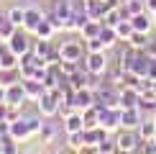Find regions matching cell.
Instances as JSON below:
<instances>
[{
    "label": "cell",
    "mask_w": 156,
    "mask_h": 154,
    "mask_svg": "<svg viewBox=\"0 0 156 154\" xmlns=\"http://www.w3.org/2000/svg\"><path fill=\"white\" fill-rule=\"evenodd\" d=\"M80 67H84L90 75H95V77H105V72L110 69L108 51H87L84 59L80 62Z\"/></svg>",
    "instance_id": "6da1fadb"
},
{
    "label": "cell",
    "mask_w": 156,
    "mask_h": 154,
    "mask_svg": "<svg viewBox=\"0 0 156 154\" xmlns=\"http://www.w3.org/2000/svg\"><path fill=\"white\" fill-rule=\"evenodd\" d=\"M59 54L62 62H82L87 49H84V41H74V38H67V41L59 44Z\"/></svg>",
    "instance_id": "7a4b0ae2"
},
{
    "label": "cell",
    "mask_w": 156,
    "mask_h": 154,
    "mask_svg": "<svg viewBox=\"0 0 156 154\" xmlns=\"http://www.w3.org/2000/svg\"><path fill=\"white\" fill-rule=\"evenodd\" d=\"M8 49L13 51V54L23 57V54H28V51L34 49V38H31V34L26 28H18L16 34L8 38Z\"/></svg>",
    "instance_id": "3957f363"
},
{
    "label": "cell",
    "mask_w": 156,
    "mask_h": 154,
    "mask_svg": "<svg viewBox=\"0 0 156 154\" xmlns=\"http://www.w3.org/2000/svg\"><path fill=\"white\" fill-rule=\"evenodd\" d=\"M115 144H118V149L138 152V146H141V134H138V128H118V134H115Z\"/></svg>",
    "instance_id": "277c9868"
},
{
    "label": "cell",
    "mask_w": 156,
    "mask_h": 154,
    "mask_svg": "<svg viewBox=\"0 0 156 154\" xmlns=\"http://www.w3.org/2000/svg\"><path fill=\"white\" fill-rule=\"evenodd\" d=\"M97 126H102L108 134L118 131V128H120V108H100Z\"/></svg>",
    "instance_id": "5b68a950"
},
{
    "label": "cell",
    "mask_w": 156,
    "mask_h": 154,
    "mask_svg": "<svg viewBox=\"0 0 156 154\" xmlns=\"http://www.w3.org/2000/svg\"><path fill=\"white\" fill-rule=\"evenodd\" d=\"M59 108H62V105H59V100H56L54 95L49 93V90L36 100V111L41 113L44 118H54V116H59Z\"/></svg>",
    "instance_id": "8992f818"
},
{
    "label": "cell",
    "mask_w": 156,
    "mask_h": 154,
    "mask_svg": "<svg viewBox=\"0 0 156 154\" xmlns=\"http://www.w3.org/2000/svg\"><path fill=\"white\" fill-rule=\"evenodd\" d=\"M44 18H46V10H41L38 5H28V8H26V18H23V28L34 36V31L38 28V23H41Z\"/></svg>",
    "instance_id": "52a82bcc"
},
{
    "label": "cell",
    "mask_w": 156,
    "mask_h": 154,
    "mask_svg": "<svg viewBox=\"0 0 156 154\" xmlns=\"http://www.w3.org/2000/svg\"><path fill=\"white\" fill-rule=\"evenodd\" d=\"M95 105V90L92 87H82L74 90V98H72V108L74 111H87V108Z\"/></svg>",
    "instance_id": "ba28073f"
},
{
    "label": "cell",
    "mask_w": 156,
    "mask_h": 154,
    "mask_svg": "<svg viewBox=\"0 0 156 154\" xmlns=\"http://www.w3.org/2000/svg\"><path fill=\"white\" fill-rule=\"evenodd\" d=\"M144 118L141 108H120V128H138Z\"/></svg>",
    "instance_id": "9c48e42d"
},
{
    "label": "cell",
    "mask_w": 156,
    "mask_h": 154,
    "mask_svg": "<svg viewBox=\"0 0 156 154\" xmlns=\"http://www.w3.org/2000/svg\"><path fill=\"white\" fill-rule=\"evenodd\" d=\"M5 103H8V105H16V108H23L26 103H28L26 90H23V80L16 82V85H10V87H5Z\"/></svg>",
    "instance_id": "30bf717a"
},
{
    "label": "cell",
    "mask_w": 156,
    "mask_h": 154,
    "mask_svg": "<svg viewBox=\"0 0 156 154\" xmlns=\"http://www.w3.org/2000/svg\"><path fill=\"white\" fill-rule=\"evenodd\" d=\"M10 136L16 139V141H28V139H34V131H31V126H28V121L23 118H18V121H13L10 123Z\"/></svg>",
    "instance_id": "8fae6325"
},
{
    "label": "cell",
    "mask_w": 156,
    "mask_h": 154,
    "mask_svg": "<svg viewBox=\"0 0 156 154\" xmlns=\"http://www.w3.org/2000/svg\"><path fill=\"white\" fill-rule=\"evenodd\" d=\"M56 136H59V126L54 123L51 118L44 121V126H41V131H38V144H44V146H49V144H54Z\"/></svg>",
    "instance_id": "7c38bea8"
},
{
    "label": "cell",
    "mask_w": 156,
    "mask_h": 154,
    "mask_svg": "<svg viewBox=\"0 0 156 154\" xmlns=\"http://www.w3.org/2000/svg\"><path fill=\"white\" fill-rule=\"evenodd\" d=\"M23 90H26L28 103H36L44 93H46V85H44L41 80H34V77H31V80H23Z\"/></svg>",
    "instance_id": "4fadbf2b"
},
{
    "label": "cell",
    "mask_w": 156,
    "mask_h": 154,
    "mask_svg": "<svg viewBox=\"0 0 156 154\" xmlns=\"http://www.w3.org/2000/svg\"><path fill=\"white\" fill-rule=\"evenodd\" d=\"M62 121H64V134H74V131H82V128H84V116H82V111L67 113Z\"/></svg>",
    "instance_id": "5bb4252c"
},
{
    "label": "cell",
    "mask_w": 156,
    "mask_h": 154,
    "mask_svg": "<svg viewBox=\"0 0 156 154\" xmlns=\"http://www.w3.org/2000/svg\"><path fill=\"white\" fill-rule=\"evenodd\" d=\"M131 23H133V28L136 31H144V34H151L154 31V23H156V18L151 16V13H138V16H133L131 18Z\"/></svg>",
    "instance_id": "9a60e30c"
},
{
    "label": "cell",
    "mask_w": 156,
    "mask_h": 154,
    "mask_svg": "<svg viewBox=\"0 0 156 154\" xmlns=\"http://www.w3.org/2000/svg\"><path fill=\"white\" fill-rule=\"evenodd\" d=\"M141 103V93L136 87H120V108H138Z\"/></svg>",
    "instance_id": "2e32d148"
},
{
    "label": "cell",
    "mask_w": 156,
    "mask_h": 154,
    "mask_svg": "<svg viewBox=\"0 0 156 154\" xmlns=\"http://www.w3.org/2000/svg\"><path fill=\"white\" fill-rule=\"evenodd\" d=\"M21 80L23 77H21V69L18 67H0V85L3 87H10V85H16Z\"/></svg>",
    "instance_id": "e0dca14e"
},
{
    "label": "cell",
    "mask_w": 156,
    "mask_h": 154,
    "mask_svg": "<svg viewBox=\"0 0 156 154\" xmlns=\"http://www.w3.org/2000/svg\"><path fill=\"white\" fill-rule=\"evenodd\" d=\"M54 36H56V28H54V23H51L49 18H44V21L38 23V28L34 31V38H49L51 41Z\"/></svg>",
    "instance_id": "ac0fdd59"
},
{
    "label": "cell",
    "mask_w": 156,
    "mask_h": 154,
    "mask_svg": "<svg viewBox=\"0 0 156 154\" xmlns=\"http://www.w3.org/2000/svg\"><path fill=\"white\" fill-rule=\"evenodd\" d=\"M100 41L105 44V49H113L120 38H118V34H115L113 26H105V23H102V28H100Z\"/></svg>",
    "instance_id": "d6986e66"
},
{
    "label": "cell",
    "mask_w": 156,
    "mask_h": 154,
    "mask_svg": "<svg viewBox=\"0 0 156 154\" xmlns=\"http://www.w3.org/2000/svg\"><path fill=\"white\" fill-rule=\"evenodd\" d=\"M100 28H102V21H92V18H90V21L84 23V28L80 31L82 41H87V38H97V36H100Z\"/></svg>",
    "instance_id": "ffe728a7"
},
{
    "label": "cell",
    "mask_w": 156,
    "mask_h": 154,
    "mask_svg": "<svg viewBox=\"0 0 156 154\" xmlns=\"http://www.w3.org/2000/svg\"><path fill=\"white\" fill-rule=\"evenodd\" d=\"M148 38H151V34H144V31H133L131 38H128V46H133V49H146V44H148Z\"/></svg>",
    "instance_id": "44dd1931"
},
{
    "label": "cell",
    "mask_w": 156,
    "mask_h": 154,
    "mask_svg": "<svg viewBox=\"0 0 156 154\" xmlns=\"http://www.w3.org/2000/svg\"><path fill=\"white\" fill-rule=\"evenodd\" d=\"M138 134H141V139H154V136H156V121H154V116H151V118H144V121H141Z\"/></svg>",
    "instance_id": "7402d4cb"
},
{
    "label": "cell",
    "mask_w": 156,
    "mask_h": 154,
    "mask_svg": "<svg viewBox=\"0 0 156 154\" xmlns=\"http://www.w3.org/2000/svg\"><path fill=\"white\" fill-rule=\"evenodd\" d=\"M133 23H131V18H123V21L115 26V34H118V38L120 41H128V38H131V34H133Z\"/></svg>",
    "instance_id": "603a6c76"
},
{
    "label": "cell",
    "mask_w": 156,
    "mask_h": 154,
    "mask_svg": "<svg viewBox=\"0 0 156 154\" xmlns=\"http://www.w3.org/2000/svg\"><path fill=\"white\" fill-rule=\"evenodd\" d=\"M23 18H26V8H18V5H13V8H8V21H10L13 26L23 28Z\"/></svg>",
    "instance_id": "cb8c5ba5"
},
{
    "label": "cell",
    "mask_w": 156,
    "mask_h": 154,
    "mask_svg": "<svg viewBox=\"0 0 156 154\" xmlns=\"http://www.w3.org/2000/svg\"><path fill=\"white\" fill-rule=\"evenodd\" d=\"M18 144H21V141H16L13 136H3L0 139V154H16L18 149H21Z\"/></svg>",
    "instance_id": "d4e9b609"
},
{
    "label": "cell",
    "mask_w": 156,
    "mask_h": 154,
    "mask_svg": "<svg viewBox=\"0 0 156 154\" xmlns=\"http://www.w3.org/2000/svg\"><path fill=\"white\" fill-rule=\"evenodd\" d=\"M16 31H18V26H13V23L8 21V13H5V18L0 21V41H8Z\"/></svg>",
    "instance_id": "484cf974"
},
{
    "label": "cell",
    "mask_w": 156,
    "mask_h": 154,
    "mask_svg": "<svg viewBox=\"0 0 156 154\" xmlns=\"http://www.w3.org/2000/svg\"><path fill=\"white\" fill-rule=\"evenodd\" d=\"M97 152H100V154H115V152H118L115 136H105V139L100 141V144H97Z\"/></svg>",
    "instance_id": "4316f807"
},
{
    "label": "cell",
    "mask_w": 156,
    "mask_h": 154,
    "mask_svg": "<svg viewBox=\"0 0 156 154\" xmlns=\"http://www.w3.org/2000/svg\"><path fill=\"white\" fill-rule=\"evenodd\" d=\"M67 146H72V149L80 152L84 146V128L82 131H74V134H67Z\"/></svg>",
    "instance_id": "83f0119b"
},
{
    "label": "cell",
    "mask_w": 156,
    "mask_h": 154,
    "mask_svg": "<svg viewBox=\"0 0 156 154\" xmlns=\"http://www.w3.org/2000/svg\"><path fill=\"white\" fill-rule=\"evenodd\" d=\"M18 64H21V57H18V54H13L10 49L0 54V67H18Z\"/></svg>",
    "instance_id": "f1b7e54d"
},
{
    "label": "cell",
    "mask_w": 156,
    "mask_h": 154,
    "mask_svg": "<svg viewBox=\"0 0 156 154\" xmlns=\"http://www.w3.org/2000/svg\"><path fill=\"white\" fill-rule=\"evenodd\" d=\"M84 49H87V51H108L105 44L100 41V36H97V38H87V41H84Z\"/></svg>",
    "instance_id": "f546056e"
},
{
    "label": "cell",
    "mask_w": 156,
    "mask_h": 154,
    "mask_svg": "<svg viewBox=\"0 0 156 154\" xmlns=\"http://www.w3.org/2000/svg\"><path fill=\"white\" fill-rule=\"evenodd\" d=\"M59 69H62V75H64V77H72L77 69H80V62H62V64H59Z\"/></svg>",
    "instance_id": "4dcf8cb0"
},
{
    "label": "cell",
    "mask_w": 156,
    "mask_h": 154,
    "mask_svg": "<svg viewBox=\"0 0 156 154\" xmlns=\"http://www.w3.org/2000/svg\"><path fill=\"white\" fill-rule=\"evenodd\" d=\"M146 54L156 59V36H151V38H148V44H146Z\"/></svg>",
    "instance_id": "1f68e13d"
},
{
    "label": "cell",
    "mask_w": 156,
    "mask_h": 154,
    "mask_svg": "<svg viewBox=\"0 0 156 154\" xmlns=\"http://www.w3.org/2000/svg\"><path fill=\"white\" fill-rule=\"evenodd\" d=\"M8 113H10V105L8 103H0V121H8Z\"/></svg>",
    "instance_id": "d6a6232c"
},
{
    "label": "cell",
    "mask_w": 156,
    "mask_h": 154,
    "mask_svg": "<svg viewBox=\"0 0 156 154\" xmlns=\"http://www.w3.org/2000/svg\"><path fill=\"white\" fill-rule=\"evenodd\" d=\"M146 13H151L156 18V0H146Z\"/></svg>",
    "instance_id": "836d02e7"
},
{
    "label": "cell",
    "mask_w": 156,
    "mask_h": 154,
    "mask_svg": "<svg viewBox=\"0 0 156 154\" xmlns=\"http://www.w3.org/2000/svg\"><path fill=\"white\" fill-rule=\"evenodd\" d=\"M115 154H138V152H131V149H118Z\"/></svg>",
    "instance_id": "e575fe53"
},
{
    "label": "cell",
    "mask_w": 156,
    "mask_h": 154,
    "mask_svg": "<svg viewBox=\"0 0 156 154\" xmlns=\"http://www.w3.org/2000/svg\"><path fill=\"white\" fill-rule=\"evenodd\" d=\"M0 103H5V87L0 85Z\"/></svg>",
    "instance_id": "d590c367"
},
{
    "label": "cell",
    "mask_w": 156,
    "mask_h": 154,
    "mask_svg": "<svg viewBox=\"0 0 156 154\" xmlns=\"http://www.w3.org/2000/svg\"><path fill=\"white\" fill-rule=\"evenodd\" d=\"M16 154H34V152H26V149H18Z\"/></svg>",
    "instance_id": "8d00e7d4"
},
{
    "label": "cell",
    "mask_w": 156,
    "mask_h": 154,
    "mask_svg": "<svg viewBox=\"0 0 156 154\" xmlns=\"http://www.w3.org/2000/svg\"><path fill=\"white\" fill-rule=\"evenodd\" d=\"M154 121H156V113H154Z\"/></svg>",
    "instance_id": "74e56055"
},
{
    "label": "cell",
    "mask_w": 156,
    "mask_h": 154,
    "mask_svg": "<svg viewBox=\"0 0 156 154\" xmlns=\"http://www.w3.org/2000/svg\"><path fill=\"white\" fill-rule=\"evenodd\" d=\"M0 139H3V136H0Z\"/></svg>",
    "instance_id": "f35d334b"
},
{
    "label": "cell",
    "mask_w": 156,
    "mask_h": 154,
    "mask_svg": "<svg viewBox=\"0 0 156 154\" xmlns=\"http://www.w3.org/2000/svg\"><path fill=\"white\" fill-rule=\"evenodd\" d=\"M154 139H156V136H154Z\"/></svg>",
    "instance_id": "ab89813d"
}]
</instances>
